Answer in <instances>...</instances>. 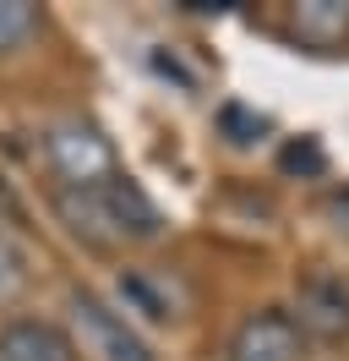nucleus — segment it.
<instances>
[{
	"label": "nucleus",
	"instance_id": "obj_1",
	"mask_svg": "<svg viewBox=\"0 0 349 361\" xmlns=\"http://www.w3.org/2000/svg\"><path fill=\"white\" fill-rule=\"evenodd\" d=\"M61 219L82 241L93 247H142L164 235V214L148 192L126 176V170H109L104 180H87V186H61L55 192Z\"/></svg>",
	"mask_w": 349,
	"mask_h": 361
},
{
	"label": "nucleus",
	"instance_id": "obj_2",
	"mask_svg": "<svg viewBox=\"0 0 349 361\" xmlns=\"http://www.w3.org/2000/svg\"><path fill=\"white\" fill-rule=\"evenodd\" d=\"M44 159L49 170L61 176V186H87V180H104L115 164V142H109L87 115H61L44 126Z\"/></svg>",
	"mask_w": 349,
	"mask_h": 361
},
{
	"label": "nucleus",
	"instance_id": "obj_3",
	"mask_svg": "<svg viewBox=\"0 0 349 361\" xmlns=\"http://www.w3.org/2000/svg\"><path fill=\"white\" fill-rule=\"evenodd\" d=\"M224 361H305V334L295 329V312L284 307L246 312L224 345Z\"/></svg>",
	"mask_w": 349,
	"mask_h": 361
},
{
	"label": "nucleus",
	"instance_id": "obj_4",
	"mask_svg": "<svg viewBox=\"0 0 349 361\" xmlns=\"http://www.w3.org/2000/svg\"><path fill=\"white\" fill-rule=\"evenodd\" d=\"M295 329L300 334H317L327 345L349 339V279L333 269H311L300 279V295H295Z\"/></svg>",
	"mask_w": 349,
	"mask_h": 361
},
{
	"label": "nucleus",
	"instance_id": "obj_5",
	"mask_svg": "<svg viewBox=\"0 0 349 361\" xmlns=\"http://www.w3.org/2000/svg\"><path fill=\"white\" fill-rule=\"evenodd\" d=\"M71 312H77V329H82V339L93 345V356H104V361H158L148 350V339L126 323V312L104 307L99 295L77 290L71 295Z\"/></svg>",
	"mask_w": 349,
	"mask_h": 361
},
{
	"label": "nucleus",
	"instance_id": "obj_6",
	"mask_svg": "<svg viewBox=\"0 0 349 361\" xmlns=\"http://www.w3.org/2000/svg\"><path fill=\"white\" fill-rule=\"evenodd\" d=\"M0 361H82L65 329L44 317H11L0 329Z\"/></svg>",
	"mask_w": 349,
	"mask_h": 361
},
{
	"label": "nucleus",
	"instance_id": "obj_7",
	"mask_svg": "<svg viewBox=\"0 0 349 361\" xmlns=\"http://www.w3.org/2000/svg\"><path fill=\"white\" fill-rule=\"evenodd\" d=\"M115 290H120V301H126V312H142L148 323H170V317H180V307H174V285L164 279V274H153V269H126L120 279H115Z\"/></svg>",
	"mask_w": 349,
	"mask_h": 361
},
{
	"label": "nucleus",
	"instance_id": "obj_8",
	"mask_svg": "<svg viewBox=\"0 0 349 361\" xmlns=\"http://www.w3.org/2000/svg\"><path fill=\"white\" fill-rule=\"evenodd\" d=\"M295 39L311 49H333L349 39V0H300L295 6Z\"/></svg>",
	"mask_w": 349,
	"mask_h": 361
},
{
	"label": "nucleus",
	"instance_id": "obj_9",
	"mask_svg": "<svg viewBox=\"0 0 349 361\" xmlns=\"http://www.w3.org/2000/svg\"><path fill=\"white\" fill-rule=\"evenodd\" d=\"M218 132H224L229 148H257L262 137L273 132V121L262 110H251V104H235V99H229V104H218Z\"/></svg>",
	"mask_w": 349,
	"mask_h": 361
},
{
	"label": "nucleus",
	"instance_id": "obj_10",
	"mask_svg": "<svg viewBox=\"0 0 349 361\" xmlns=\"http://www.w3.org/2000/svg\"><path fill=\"white\" fill-rule=\"evenodd\" d=\"M39 27H44V11L33 6V0H0V55L33 44Z\"/></svg>",
	"mask_w": 349,
	"mask_h": 361
},
{
	"label": "nucleus",
	"instance_id": "obj_11",
	"mask_svg": "<svg viewBox=\"0 0 349 361\" xmlns=\"http://www.w3.org/2000/svg\"><path fill=\"white\" fill-rule=\"evenodd\" d=\"M279 170L284 176H300V180H322L327 176V148L317 137H289L279 148Z\"/></svg>",
	"mask_w": 349,
	"mask_h": 361
},
{
	"label": "nucleus",
	"instance_id": "obj_12",
	"mask_svg": "<svg viewBox=\"0 0 349 361\" xmlns=\"http://www.w3.org/2000/svg\"><path fill=\"white\" fill-rule=\"evenodd\" d=\"M22 285H27V252H22L6 230H0V307H6Z\"/></svg>",
	"mask_w": 349,
	"mask_h": 361
},
{
	"label": "nucleus",
	"instance_id": "obj_13",
	"mask_svg": "<svg viewBox=\"0 0 349 361\" xmlns=\"http://www.w3.org/2000/svg\"><path fill=\"white\" fill-rule=\"evenodd\" d=\"M153 71H158V77H174L180 88H196V71H186L174 55H164V49H153Z\"/></svg>",
	"mask_w": 349,
	"mask_h": 361
},
{
	"label": "nucleus",
	"instance_id": "obj_14",
	"mask_svg": "<svg viewBox=\"0 0 349 361\" xmlns=\"http://www.w3.org/2000/svg\"><path fill=\"white\" fill-rule=\"evenodd\" d=\"M327 219H333V230H344L349 235V186H338V192H327Z\"/></svg>",
	"mask_w": 349,
	"mask_h": 361
}]
</instances>
